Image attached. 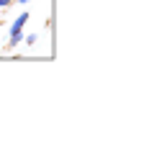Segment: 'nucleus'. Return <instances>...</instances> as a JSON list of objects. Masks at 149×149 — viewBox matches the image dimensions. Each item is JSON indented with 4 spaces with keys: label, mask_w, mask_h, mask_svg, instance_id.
<instances>
[{
    "label": "nucleus",
    "mask_w": 149,
    "mask_h": 149,
    "mask_svg": "<svg viewBox=\"0 0 149 149\" xmlns=\"http://www.w3.org/2000/svg\"><path fill=\"white\" fill-rule=\"evenodd\" d=\"M13 3H18V5H26V3H31V0H13Z\"/></svg>",
    "instance_id": "4"
},
{
    "label": "nucleus",
    "mask_w": 149,
    "mask_h": 149,
    "mask_svg": "<svg viewBox=\"0 0 149 149\" xmlns=\"http://www.w3.org/2000/svg\"><path fill=\"white\" fill-rule=\"evenodd\" d=\"M26 23H29V13L23 10V13H21V15H18V18L13 21V26H10V31H23V26H26Z\"/></svg>",
    "instance_id": "1"
},
{
    "label": "nucleus",
    "mask_w": 149,
    "mask_h": 149,
    "mask_svg": "<svg viewBox=\"0 0 149 149\" xmlns=\"http://www.w3.org/2000/svg\"><path fill=\"white\" fill-rule=\"evenodd\" d=\"M36 39H39L36 33H29V36H26V44H29V46H33V44H36Z\"/></svg>",
    "instance_id": "2"
},
{
    "label": "nucleus",
    "mask_w": 149,
    "mask_h": 149,
    "mask_svg": "<svg viewBox=\"0 0 149 149\" xmlns=\"http://www.w3.org/2000/svg\"><path fill=\"white\" fill-rule=\"evenodd\" d=\"M13 5V0H0V10H5V8H10Z\"/></svg>",
    "instance_id": "3"
}]
</instances>
